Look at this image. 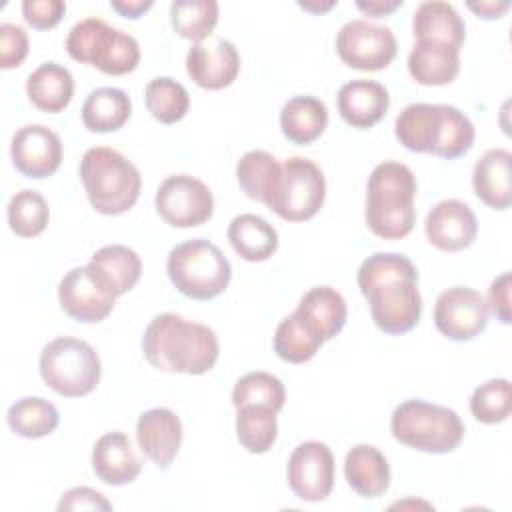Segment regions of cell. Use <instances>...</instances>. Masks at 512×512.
Wrapping results in <instances>:
<instances>
[{
    "label": "cell",
    "instance_id": "6da1fadb",
    "mask_svg": "<svg viewBox=\"0 0 512 512\" xmlns=\"http://www.w3.org/2000/svg\"><path fill=\"white\" fill-rule=\"evenodd\" d=\"M358 288L370 304L374 324L392 336L410 332L422 314L418 272L398 252H376L358 268Z\"/></svg>",
    "mask_w": 512,
    "mask_h": 512
},
{
    "label": "cell",
    "instance_id": "7a4b0ae2",
    "mask_svg": "<svg viewBox=\"0 0 512 512\" xmlns=\"http://www.w3.org/2000/svg\"><path fill=\"white\" fill-rule=\"evenodd\" d=\"M142 352L162 372L200 376L218 360V338L212 328L174 312L156 314L144 330Z\"/></svg>",
    "mask_w": 512,
    "mask_h": 512
},
{
    "label": "cell",
    "instance_id": "3957f363",
    "mask_svg": "<svg viewBox=\"0 0 512 512\" xmlns=\"http://www.w3.org/2000/svg\"><path fill=\"white\" fill-rule=\"evenodd\" d=\"M416 178L402 162H380L374 166L366 186V224L384 240L408 236L416 224Z\"/></svg>",
    "mask_w": 512,
    "mask_h": 512
},
{
    "label": "cell",
    "instance_id": "277c9868",
    "mask_svg": "<svg viewBox=\"0 0 512 512\" xmlns=\"http://www.w3.org/2000/svg\"><path fill=\"white\" fill-rule=\"evenodd\" d=\"M80 180L92 208L106 216L128 212L142 188L138 168L118 150L94 146L80 160Z\"/></svg>",
    "mask_w": 512,
    "mask_h": 512
},
{
    "label": "cell",
    "instance_id": "5b68a950",
    "mask_svg": "<svg viewBox=\"0 0 512 512\" xmlns=\"http://www.w3.org/2000/svg\"><path fill=\"white\" fill-rule=\"evenodd\" d=\"M390 430L400 444L428 454H448L464 438V424L452 408L424 400L398 404L390 416Z\"/></svg>",
    "mask_w": 512,
    "mask_h": 512
},
{
    "label": "cell",
    "instance_id": "8992f818",
    "mask_svg": "<svg viewBox=\"0 0 512 512\" xmlns=\"http://www.w3.org/2000/svg\"><path fill=\"white\" fill-rule=\"evenodd\" d=\"M166 272L178 292L192 300L220 296L232 278V266L222 250L204 238L176 244L166 260Z\"/></svg>",
    "mask_w": 512,
    "mask_h": 512
},
{
    "label": "cell",
    "instance_id": "52a82bcc",
    "mask_svg": "<svg viewBox=\"0 0 512 512\" xmlns=\"http://www.w3.org/2000/svg\"><path fill=\"white\" fill-rule=\"evenodd\" d=\"M38 370L50 390L64 398H80L98 386L102 364L92 344L74 336H60L42 348Z\"/></svg>",
    "mask_w": 512,
    "mask_h": 512
},
{
    "label": "cell",
    "instance_id": "ba28073f",
    "mask_svg": "<svg viewBox=\"0 0 512 512\" xmlns=\"http://www.w3.org/2000/svg\"><path fill=\"white\" fill-rule=\"evenodd\" d=\"M66 50L72 60L96 66L110 76L128 74L140 62L138 40L100 18L76 22L68 32Z\"/></svg>",
    "mask_w": 512,
    "mask_h": 512
},
{
    "label": "cell",
    "instance_id": "9c48e42d",
    "mask_svg": "<svg viewBox=\"0 0 512 512\" xmlns=\"http://www.w3.org/2000/svg\"><path fill=\"white\" fill-rule=\"evenodd\" d=\"M326 198V180L310 158L294 156L282 164V176L268 208L288 222H304L318 214Z\"/></svg>",
    "mask_w": 512,
    "mask_h": 512
},
{
    "label": "cell",
    "instance_id": "30bf717a",
    "mask_svg": "<svg viewBox=\"0 0 512 512\" xmlns=\"http://www.w3.org/2000/svg\"><path fill=\"white\" fill-rule=\"evenodd\" d=\"M118 294L112 282L90 262L64 274L58 284L60 308L76 322H102L114 308Z\"/></svg>",
    "mask_w": 512,
    "mask_h": 512
},
{
    "label": "cell",
    "instance_id": "8fae6325",
    "mask_svg": "<svg viewBox=\"0 0 512 512\" xmlns=\"http://www.w3.org/2000/svg\"><path fill=\"white\" fill-rule=\"evenodd\" d=\"M156 212L174 228H194L210 220L214 198L210 188L188 174H172L156 190Z\"/></svg>",
    "mask_w": 512,
    "mask_h": 512
},
{
    "label": "cell",
    "instance_id": "7c38bea8",
    "mask_svg": "<svg viewBox=\"0 0 512 512\" xmlns=\"http://www.w3.org/2000/svg\"><path fill=\"white\" fill-rule=\"evenodd\" d=\"M336 52L346 66L376 72L394 60L398 42L388 26L350 20L336 34Z\"/></svg>",
    "mask_w": 512,
    "mask_h": 512
},
{
    "label": "cell",
    "instance_id": "4fadbf2b",
    "mask_svg": "<svg viewBox=\"0 0 512 512\" xmlns=\"http://www.w3.org/2000/svg\"><path fill=\"white\" fill-rule=\"evenodd\" d=\"M288 486L304 502H322L334 488V454L318 440L298 444L286 466Z\"/></svg>",
    "mask_w": 512,
    "mask_h": 512
},
{
    "label": "cell",
    "instance_id": "5bb4252c",
    "mask_svg": "<svg viewBox=\"0 0 512 512\" xmlns=\"http://www.w3.org/2000/svg\"><path fill=\"white\" fill-rule=\"evenodd\" d=\"M434 324L440 334L454 342L476 338L488 324L484 296L468 286L444 290L434 304Z\"/></svg>",
    "mask_w": 512,
    "mask_h": 512
},
{
    "label": "cell",
    "instance_id": "9a60e30c",
    "mask_svg": "<svg viewBox=\"0 0 512 512\" xmlns=\"http://www.w3.org/2000/svg\"><path fill=\"white\" fill-rule=\"evenodd\" d=\"M10 158L14 168L26 178L52 176L62 162L60 136L42 124H26L10 144Z\"/></svg>",
    "mask_w": 512,
    "mask_h": 512
},
{
    "label": "cell",
    "instance_id": "2e32d148",
    "mask_svg": "<svg viewBox=\"0 0 512 512\" xmlns=\"http://www.w3.org/2000/svg\"><path fill=\"white\" fill-rule=\"evenodd\" d=\"M188 76L206 90L230 86L240 72V54L226 38H208L194 42L186 54Z\"/></svg>",
    "mask_w": 512,
    "mask_h": 512
},
{
    "label": "cell",
    "instance_id": "e0dca14e",
    "mask_svg": "<svg viewBox=\"0 0 512 512\" xmlns=\"http://www.w3.org/2000/svg\"><path fill=\"white\" fill-rule=\"evenodd\" d=\"M426 238L444 252L468 248L478 234V220L468 204L456 198L440 200L432 206L424 222Z\"/></svg>",
    "mask_w": 512,
    "mask_h": 512
},
{
    "label": "cell",
    "instance_id": "ac0fdd59",
    "mask_svg": "<svg viewBox=\"0 0 512 512\" xmlns=\"http://www.w3.org/2000/svg\"><path fill=\"white\" fill-rule=\"evenodd\" d=\"M136 440L146 458L166 470L182 444V422L170 408H150L136 422Z\"/></svg>",
    "mask_w": 512,
    "mask_h": 512
},
{
    "label": "cell",
    "instance_id": "d6986e66",
    "mask_svg": "<svg viewBox=\"0 0 512 512\" xmlns=\"http://www.w3.org/2000/svg\"><path fill=\"white\" fill-rule=\"evenodd\" d=\"M336 106L346 124L366 130L384 118L390 106V96L380 82L356 78L338 90Z\"/></svg>",
    "mask_w": 512,
    "mask_h": 512
},
{
    "label": "cell",
    "instance_id": "ffe728a7",
    "mask_svg": "<svg viewBox=\"0 0 512 512\" xmlns=\"http://www.w3.org/2000/svg\"><path fill=\"white\" fill-rule=\"evenodd\" d=\"M140 458L124 432L102 434L92 448V470L108 486H124L138 478Z\"/></svg>",
    "mask_w": 512,
    "mask_h": 512
},
{
    "label": "cell",
    "instance_id": "44dd1931",
    "mask_svg": "<svg viewBox=\"0 0 512 512\" xmlns=\"http://www.w3.org/2000/svg\"><path fill=\"white\" fill-rule=\"evenodd\" d=\"M512 154L506 148L486 150L472 170L474 194L494 210L512 204Z\"/></svg>",
    "mask_w": 512,
    "mask_h": 512
},
{
    "label": "cell",
    "instance_id": "7402d4cb",
    "mask_svg": "<svg viewBox=\"0 0 512 512\" xmlns=\"http://www.w3.org/2000/svg\"><path fill=\"white\" fill-rule=\"evenodd\" d=\"M302 322L324 342L332 340L346 324V300L332 286H314L294 310Z\"/></svg>",
    "mask_w": 512,
    "mask_h": 512
},
{
    "label": "cell",
    "instance_id": "603a6c76",
    "mask_svg": "<svg viewBox=\"0 0 512 512\" xmlns=\"http://www.w3.org/2000/svg\"><path fill=\"white\" fill-rule=\"evenodd\" d=\"M348 486L362 498H378L390 486V466L386 456L372 444H356L344 460Z\"/></svg>",
    "mask_w": 512,
    "mask_h": 512
},
{
    "label": "cell",
    "instance_id": "cb8c5ba5",
    "mask_svg": "<svg viewBox=\"0 0 512 512\" xmlns=\"http://www.w3.org/2000/svg\"><path fill=\"white\" fill-rule=\"evenodd\" d=\"M414 38L422 42L446 44L456 50L462 48L466 38V24L456 8L442 0L422 2L412 18Z\"/></svg>",
    "mask_w": 512,
    "mask_h": 512
},
{
    "label": "cell",
    "instance_id": "d4e9b609",
    "mask_svg": "<svg viewBox=\"0 0 512 512\" xmlns=\"http://www.w3.org/2000/svg\"><path fill=\"white\" fill-rule=\"evenodd\" d=\"M410 76L424 86H444L450 84L460 72V50L416 40L408 54Z\"/></svg>",
    "mask_w": 512,
    "mask_h": 512
},
{
    "label": "cell",
    "instance_id": "484cf974",
    "mask_svg": "<svg viewBox=\"0 0 512 512\" xmlns=\"http://www.w3.org/2000/svg\"><path fill=\"white\" fill-rule=\"evenodd\" d=\"M26 94L38 110L58 114L74 96V78L62 64L44 62L28 76Z\"/></svg>",
    "mask_w": 512,
    "mask_h": 512
},
{
    "label": "cell",
    "instance_id": "4316f807",
    "mask_svg": "<svg viewBox=\"0 0 512 512\" xmlns=\"http://www.w3.org/2000/svg\"><path fill=\"white\" fill-rule=\"evenodd\" d=\"M226 234L234 252L248 262H264L278 248L276 228L258 214H240L232 218Z\"/></svg>",
    "mask_w": 512,
    "mask_h": 512
},
{
    "label": "cell",
    "instance_id": "83f0119b",
    "mask_svg": "<svg viewBox=\"0 0 512 512\" xmlns=\"http://www.w3.org/2000/svg\"><path fill=\"white\" fill-rule=\"evenodd\" d=\"M328 126L326 104L314 96H294L280 110L282 134L294 144H310Z\"/></svg>",
    "mask_w": 512,
    "mask_h": 512
},
{
    "label": "cell",
    "instance_id": "f1b7e54d",
    "mask_svg": "<svg viewBox=\"0 0 512 512\" xmlns=\"http://www.w3.org/2000/svg\"><path fill=\"white\" fill-rule=\"evenodd\" d=\"M440 130V106L416 102L408 104L394 122L398 142L412 152H434Z\"/></svg>",
    "mask_w": 512,
    "mask_h": 512
},
{
    "label": "cell",
    "instance_id": "f546056e",
    "mask_svg": "<svg viewBox=\"0 0 512 512\" xmlns=\"http://www.w3.org/2000/svg\"><path fill=\"white\" fill-rule=\"evenodd\" d=\"M282 176V164L266 150H250L236 164V178L242 192L262 204H270Z\"/></svg>",
    "mask_w": 512,
    "mask_h": 512
},
{
    "label": "cell",
    "instance_id": "4dcf8cb0",
    "mask_svg": "<svg viewBox=\"0 0 512 512\" xmlns=\"http://www.w3.org/2000/svg\"><path fill=\"white\" fill-rule=\"evenodd\" d=\"M132 114L128 94L114 86L92 90L82 104V122L90 132L120 130Z\"/></svg>",
    "mask_w": 512,
    "mask_h": 512
},
{
    "label": "cell",
    "instance_id": "1f68e13d",
    "mask_svg": "<svg viewBox=\"0 0 512 512\" xmlns=\"http://www.w3.org/2000/svg\"><path fill=\"white\" fill-rule=\"evenodd\" d=\"M6 422L14 434L36 440L56 430L60 414L50 400L40 396H26L8 408Z\"/></svg>",
    "mask_w": 512,
    "mask_h": 512
},
{
    "label": "cell",
    "instance_id": "d6a6232c",
    "mask_svg": "<svg viewBox=\"0 0 512 512\" xmlns=\"http://www.w3.org/2000/svg\"><path fill=\"white\" fill-rule=\"evenodd\" d=\"M90 264L96 266L112 282L118 296L130 292L142 274L140 256L124 244H108L98 248L92 254Z\"/></svg>",
    "mask_w": 512,
    "mask_h": 512
},
{
    "label": "cell",
    "instance_id": "836d02e7",
    "mask_svg": "<svg viewBox=\"0 0 512 512\" xmlns=\"http://www.w3.org/2000/svg\"><path fill=\"white\" fill-rule=\"evenodd\" d=\"M236 438L250 454H264L272 448L278 436L276 412L266 406L236 408Z\"/></svg>",
    "mask_w": 512,
    "mask_h": 512
},
{
    "label": "cell",
    "instance_id": "e575fe53",
    "mask_svg": "<svg viewBox=\"0 0 512 512\" xmlns=\"http://www.w3.org/2000/svg\"><path fill=\"white\" fill-rule=\"evenodd\" d=\"M322 344L324 340L318 338L296 312L282 318L274 332V352L280 360L290 364L312 360Z\"/></svg>",
    "mask_w": 512,
    "mask_h": 512
},
{
    "label": "cell",
    "instance_id": "d590c367",
    "mask_svg": "<svg viewBox=\"0 0 512 512\" xmlns=\"http://www.w3.org/2000/svg\"><path fill=\"white\" fill-rule=\"evenodd\" d=\"M170 22L178 36L204 42L218 24L216 0H174L170 4Z\"/></svg>",
    "mask_w": 512,
    "mask_h": 512
},
{
    "label": "cell",
    "instance_id": "8d00e7d4",
    "mask_svg": "<svg viewBox=\"0 0 512 512\" xmlns=\"http://www.w3.org/2000/svg\"><path fill=\"white\" fill-rule=\"evenodd\" d=\"M144 102L152 118L162 124H176L190 108L188 90L168 76H158L146 84Z\"/></svg>",
    "mask_w": 512,
    "mask_h": 512
},
{
    "label": "cell",
    "instance_id": "74e56055",
    "mask_svg": "<svg viewBox=\"0 0 512 512\" xmlns=\"http://www.w3.org/2000/svg\"><path fill=\"white\" fill-rule=\"evenodd\" d=\"M8 226L20 238H32L44 232L50 220V208L44 196L36 190L24 188L8 202Z\"/></svg>",
    "mask_w": 512,
    "mask_h": 512
},
{
    "label": "cell",
    "instance_id": "f35d334b",
    "mask_svg": "<svg viewBox=\"0 0 512 512\" xmlns=\"http://www.w3.org/2000/svg\"><path fill=\"white\" fill-rule=\"evenodd\" d=\"M286 402V390L280 378L272 376L270 372H248L238 378L232 390V404L240 406H266L274 412L282 410Z\"/></svg>",
    "mask_w": 512,
    "mask_h": 512
},
{
    "label": "cell",
    "instance_id": "ab89813d",
    "mask_svg": "<svg viewBox=\"0 0 512 512\" xmlns=\"http://www.w3.org/2000/svg\"><path fill=\"white\" fill-rule=\"evenodd\" d=\"M440 106V130L434 148V156L454 160L464 156L474 144V124L470 118L450 104Z\"/></svg>",
    "mask_w": 512,
    "mask_h": 512
},
{
    "label": "cell",
    "instance_id": "60d3db41",
    "mask_svg": "<svg viewBox=\"0 0 512 512\" xmlns=\"http://www.w3.org/2000/svg\"><path fill=\"white\" fill-rule=\"evenodd\" d=\"M512 410V386L506 378H492L480 384L470 396V412L482 424H500Z\"/></svg>",
    "mask_w": 512,
    "mask_h": 512
},
{
    "label": "cell",
    "instance_id": "b9f144b4",
    "mask_svg": "<svg viewBox=\"0 0 512 512\" xmlns=\"http://www.w3.org/2000/svg\"><path fill=\"white\" fill-rule=\"evenodd\" d=\"M28 56V34L22 26L4 22L0 24V68L10 70L24 62Z\"/></svg>",
    "mask_w": 512,
    "mask_h": 512
},
{
    "label": "cell",
    "instance_id": "7bdbcfd3",
    "mask_svg": "<svg viewBox=\"0 0 512 512\" xmlns=\"http://www.w3.org/2000/svg\"><path fill=\"white\" fill-rule=\"evenodd\" d=\"M66 12V2L62 0H24L22 16L36 30L54 28Z\"/></svg>",
    "mask_w": 512,
    "mask_h": 512
},
{
    "label": "cell",
    "instance_id": "ee69618b",
    "mask_svg": "<svg viewBox=\"0 0 512 512\" xmlns=\"http://www.w3.org/2000/svg\"><path fill=\"white\" fill-rule=\"evenodd\" d=\"M58 510H112V504L102 492L88 486H76L62 494Z\"/></svg>",
    "mask_w": 512,
    "mask_h": 512
},
{
    "label": "cell",
    "instance_id": "f6af8a7d",
    "mask_svg": "<svg viewBox=\"0 0 512 512\" xmlns=\"http://www.w3.org/2000/svg\"><path fill=\"white\" fill-rule=\"evenodd\" d=\"M510 282L512 276L510 272H502L500 276H496L488 288V298H486V308L488 312H492L496 316V320H500L502 324H510L512 322V314H510Z\"/></svg>",
    "mask_w": 512,
    "mask_h": 512
},
{
    "label": "cell",
    "instance_id": "bcb514c9",
    "mask_svg": "<svg viewBox=\"0 0 512 512\" xmlns=\"http://www.w3.org/2000/svg\"><path fill=\"white\" fill-rule=\"evenodd\" d=\"M478 18H484V20H494V18H500L508 8H510V2L508 0H480V2H468L466 4Z\"/></svg>",
    "mask_w": 512,
    "mask_h": 512
},
{
    "label": "cell",
    "instance_id": "7dc6e473",
    "mask_svg": "<svg viewBox=\"0 0 512 512\" xmlns=\"http://www.w3.org/2000/svg\"><path fill=\"white\" fill-rule=\"evenodd\" d=\"M400 6H402V0H358L356 2V8L370 18H382Z\"/></svg>",
    "mask_w": 512,
    "mask_h": 512
},
{
    "label": "cell",
    "instance_id": "c3c4849f",
    "mask_svg": "<svg viewBox=\"0 0 512 512\" xmlns=\"http://www.w3.org/2000/svg\"><path fill=\"white\" fill-rule=\"evenodd\" d=\"M154 6L152 0H112L110 8L116 10L124 18H140L146 10Z\"/></svg>",
    "mask_w": 512,
    "mask_h": 512
},
{
    "label": "cell",
    "instance_id": "681fc988",
    "mask_svg": "<svg viewBox=\"0 0 512 512\" xmlns=\"http://www.w3.org/2000/svg\"><path fill=\"white\" fill-rule=\"evenodd\" d=\"M338 4V0H326V2H322V0H300L298 2V6L302 8V10H306V12H312V14H322V12H328V10H332L334 6Z\"/></svg>",
    "mask_w": 512,
    "mask_h": 512
}]
</instances>
